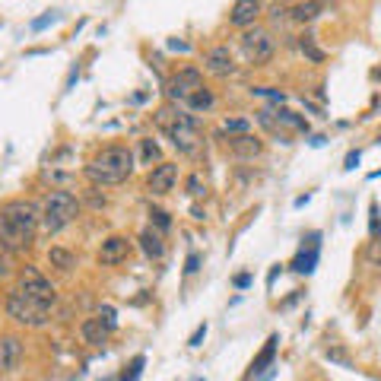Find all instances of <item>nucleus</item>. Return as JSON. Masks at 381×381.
I'll return each instance as SVG.
<instances>
[{"label": "nucleus", "instance_id": "obj_18", "mask_svg": "<svg viewBox=\"0 0 381 381\" xmlns=\"http://www.w3.org/2000/svg\"><path fill=\"white\" fill-rule=\"evenodd\" d=\"M140 248H143V254L150 260H159L165 254V241H162V235L159 232H152V229H143L140 232Z\"/></svg>", "mask_w": 381, "mask_h": 381}, {"label": "nucleus", "instance_id": "obj_28", "mask_svg": "<svg viewBox=\"0 0 381 381\" xmlns=\"http://www.w3.org/2000/svg\"><path fill=\"white\" fill-rule=\"evenodd\" d=\"M368 235L372 238H381V213H378V203H368Z\"/></svg>", "mask_w": 381, "mask_h": 381}, {"label": "nucleus", "instance_id": "obj_40", "mask_svg": "<svg viewBox=\"0 0 381 381\" xmlns=\"http://www.w3.org/2000/svg\"><path fill=\"white\" fill-rule=\"evenodd\" d=\"M248 283H251V273H238V277H235V286H238V289H245Z\"/></svg>", "mask_w": 381, "mask_h": 381}, {"label": "nucleus", "instance_id": "obj_41", "mask_svg": "<svg viewBox=\"0 0 381 381\" xmlns=\"http://www.w3.org/2000/svg\"><path fill=\"white\" fill-rule=\"evenodd\" d=\"M169 48L171 51H188V44H184V42H169Z\"/></svg>", "mask_w": 381, "mask_h": 381}, {"label": "nucleus", "instance_id": "obj_7", "mask_svg": "<svg viewBox=\"0 0 381 381\" xmlns=\"http://www.w3.org/2000/svg\"><path fill=\"white\" fill-rule=\"evenodd\" d=\"M241 51H245V57L254 64V67L267 64L273 57V38H270V32L260 29V25L245 29V35H241Z\"/></svg>", "mask_w": 381, "mask_h": 381}, {"label": "nucleus", "instance_id": "obj_6", "mask_svg": "<svg viewBox=\"0 0 381 381\" xmlns=\"http://www.w3.org/2000/svg\"><path fill=\"white\" fill-rule=\"evenodd\" d=\"M16 289L23 292V296H29L32 302L44 305V308H51V305L57 302L54 286H51L48 279H44L42 273L35 270V267H23V270H19V277H16Z\"/></svg>", "mask_w": 381, "mask_h": 381}, {"label": "nucleus", "instance_id": "obj_43", "mask_svg": "<svg viewBox=\"0 0 381 381\" xmlns=\"http://www.w3.org/2000/svg\"><path fill=\"white\" fill-rule=\"evenodd\" d=\"M194 381H203V378H194Z\"/></svg>", "mask_w": 381, "mask_h": 381}, {"label": "nucleus", "instance_id": "obj_5", "mask_svg": "<svg viewBox=\"0 0 381 381\" xmlns=\"http://www.w3.org/2000/svg\"><path fill=\"white\" fill-rule=\"evenodd\" d=\"M0 219L10 222V226L19 229V232L35 235V229L42 226V210H38L35 200L19 197V200H6L4 207H0Z\"/></svg>", "mask_w": 381, "mask_h": 381}, {"label": "nucleus", "instance_id": "obj_1", "mask_svg": "<svg viewBox=\"0 0 381 381\" xmlns=\"http://www.w3.org/2000/svg\"><path fill=\"white\" fill-rule=\"evenodd\" d=\"M156 124L162 127L165 133H169L171 146H175L181 156L197 159L203 152V133H200V127H197V121L190 118V114H184L181 108H175V102L159 108V111H156Z\"/></svg>", "mask_w": 381, "mask_h": 381}, {"label": "nucleus", "instance_id": "obj_17", "mask_svg": "<svg viewBox=\"0 0 381 381\" xmlns=\"http://www.w3.org/2000/svg\"><path fill=\"white\" fill-rule=\"evenodd\" d=\"M32 238H35V235L19 232V229H13L10 222L0 219V241H4V245L10 248V251H25V248L32 245Z\"/></svg>", "mask_w": 381, "mask_h": 381}, {"label": "nucleus", "instance_id": "obj_32", "mask_svg": "<svg viewBox=\"0 0 381 381\" xmlns=\"http://www.w3.org/2000/svg\"><path fill=\"white\" fill-rule=\"evenodd\" d=\"M324 356H327V359H330V362H340V365H343V368H349V365H353V362H349V356H346V353H343V349H340V346H330V349H327V353H324Z\"/></svg>", "mask_w": 381, "mask_h": 381}, {"label": "nucleus", "instance_id": "obj_16", "mask_svg": "<svg viewBox=\"0 0 381 381\" xmlns=\"http://www.w3.org/2000/svg\"><path fill=\"white\" fill-rule=\"evenodd\" d=\"M80 334L86 343H92V346H102V343L108 340V334H111V327H108L102 318H86V321L80 324Z\"/></svg>", "mask_w": 381, "mask_h": 381}, {"label": "nucleus", "instance_id": "obj_11", "mask_svg": "<svg viewBox=\"0 0 381 381\" xmlns=\"http://www.w3.org/2000/svg\"><path fill=\"white\" fill-rule=\"evenodd\" d=\"M260 13H264L260 0H235L232 10H229V23H232L235 29H251Z\"/></svg>", "mask_w": 381, "mask_h": 381}, {"label": "nucleus", "instance_id": "obj_34", "mask_svg": "<svg viewBox=\"0 0 381 381\" xmlns=\"http://www.w3.org/2000/svg\"><path fill=\"white\" fill-rule=\"evenodd\" d=\"M51 23H57V13H54V10H48L44 16H38L35 23H32V32H42L44 25H51Z\"/></svg>", "mask_w": 381, "mask_h": 381}, {"label": "nucleus", "instance_id": "obj_22", "mask_svg": "<svg viewBox=\"0 0 381 381\" xmlns=\"http://www.w3.org/2000/svg\"><path fill=\"white\" fill-rule=\"evenodd\" d=\"M258 124L264 127L267 133H273V137H279L283 143H289V133H283L279 131V124H277V114H273V108H260L258 111Z\"/></svg>", "mask_w": 381, "mask_h": 381}, {"label": "nucleus", "instance_id": "obj_35", "mask_svg": "<svg viewBox=\"0 0 381 381\" xmlns=\"http://www.w3.org/2000/svg\"><path fill=\"white\" fill-rule=\"evenodd\" d=\"M99 318H102V321H105L108 324V327H118V318H114V308H111V305H102V311H99Z\"/></svg>", "mask_w": 381, "mask_h": 381}, {"label": "nucleus", "instance_id": "obj_42", "mask_svg": "<svg viewBox=\"0 0 381 381\" xmlns=\"http://www.w3.org/2000/svg\"><path fill=\"white\" fill-rule=\"evenodd\" d=\"M4 273H10V260L0 258V277H4Z\"/></svg>", "mask_w": 381, "mask_h": 381}, {"label": "nucleus", "instance_id": "obj_37", "mask_svg": "<svg viewBox=\"0 0 381 381\" xmlns=\"http://www.w3.org/2000/svg\"><path fill=\"white\" fill-rule=\"evenodd\" d=\"M197 270H200V254H188V260H184V273L190 277V273H197Z\"/></svg>", "mask_w": 381, "mask_h": 381}, {"label": "nucleus", "instance_id": "obj_14", "mask_svg": "<svg viewBox=\"0 0 381 381\" xmlns=\"http://www.w3.org/2000/svg\"><path fill=\"white\" fill-rule=\"evenodd\" d=\"M23 362V340L13 334L0 337V372H13Z\"/></svg>", "mask_w": 381, "mask_h": 381}, {"label": "nucleus", "instance_id": "obj_10", "mask_svg": "<svg viewBox=\"0 0 381 381\" xmlns=\"http://www.w3.org/2000/svg\"><path fill=\"white\" fill-rule=\"evenodd\" d=\"M203 67H207V73H213V76H232L235 73L232 51H229L226 44H216V48H210L207 54H203Z\"/></svg>", "mask_w": 381, "mask_h": 381}, {"label": "nucleus", "instance_id": "obj_20", "mask_svg": "<svg viewBox=\"0 0 381 381\" xmlns=\"http://www.w3.org/2000/svg\"><path fill=\"white\" fill-rule=\"evenodd\" d=\"M277 343H279V337L273 334V337H267V343H264V349H260L258 356H254V362H251V375H260L267 365L273 362V356H277Z\"/></svg>", "mask_w": 381, "mask_h": 381}, {"label": "nucleus", "instance_id": "obj_30", "mask_svg": "<svg viewBox=\"0 0 381 381\" xmlns=\"http://www.w3.org/2000/svg\"><path fill=\"white\" fill-rule=\"evenodd\" d=\"M150 219L156 222L159 232H169V229H171V219H169V213H165V210H156V207H152V210H150Z\"/></svg>", "mask_w": 381, "mask_h": 381}, {"label": "nucleus", "instance_id": "obj_12", "mask_svg": "<svg viewBox=\"0 0 381 381\" xmlns=\"http://www.w3.org/2000/svg\"><path fill=\"white\" fill-rule=\"evenodd\" d=\"M318 254H321V232H308V248H298V254L292 258V270L296 273H311L318 264Z\"/></svg>", "mask_w": 381, "mask_h": 381}, {"label": "nucleus", "instance_id": "obj_21", "mask_svg": "<svg viewBox=\"0 0 381 381\" xmlns=\"http://www.w3.org/2000/svg\"><path fill=\"white\" fill-rule=\"evenodd\" d=\"M321 16V0H305V4L292 6V19L296 23H315Z\"/></svg>", "mask_w": 381, "mask_h": 381}, {"label": "nucleus", "instance_id": "obj_24", "mask_svg": "<svg viewBox=\"0 0 381 381\" xmlns=\"http://www.w3.org/2000/svg\"><path fill=\"white\" fill-rule=\"evenodd\" d=\"M184 105H188L190 111H207V108H213V92H210V89L203 86V89H197V92L190 95V99L184 102Z\"/></svg>", "mask_w": 381, "mask_h": 381}, {"label": "nucleus", "instance_id": "obj_19", "mask_svg": "<svg viewBox=\"0 0 381 381\" xmlns=\"http://www.w3.org/2000/svg\"><path fill=\"white\" fill-rule=\"evenodd\" d=\"M277 124H279V131H298V133H308V121L302 118V114H296V111H289V108H277Z\"/></svg>", "mask_w": 381, "mask_h": 381}, {"label": "nucleus", "instance_id": "obj_25", "mask_svg": "<svg viewBox=\"0 0 381 381\" xmlns=\"http://www.w3.org/2000/svg\"><path fill=\"white\" fill-rule=\"evenodd\" d=\"M140 159H143V165L162 162V150H159V143H152V140H140Z\"/></svg>", "mask_w": 381, "mask_h": 381}, {"label": "nucleus", "instance_id": "obj_31", "mask_svg": "<svg viewBox=\"0 0 381 381\" xmlns=\"http://www.w3.org/2000/svg\"><path fill=\"white\" fill-rule=\"evenodd\" d=\"M203 190H207V181H203V175L197 171V175L188 178V194L190 197H203Z\"/></svg>", "mask_w": 381, "mask_h": 381}, {"label": "nucleus", "instance_id": "obj_38", "mask_svg": "<svg viewBox=\"0 0 381 381\" xmlns=\"http://www.w3.org/2000/svg\"><path fill=\"white\" fill-rule=\"evenodd\" d=\"M368 260H372V264H381V241L378 238L368 245Z\"/></svg>", "mask_w": 381, "mask_h": 381}, {"label": "nucleus", "instance_id": "obj_36", "mask_svg": "<svg viewBox=\"0 0 381 381\" xmlns=\"http://www.w3.org/2000/svg\"><path fill=\"white\" fill-rule=\"evenodd\" d=\"M203 337H207V321H203V324H197V330L188 337V346H200V340H203Z\"/></svg>", "mask_w": 381, "mask_h": 381}, {"label": "nucleus", "instance_id": "obj_4", "mask_svg": "<svg viewBox=\"0 0 381 381\" xmlns=\"http://www.w3.org/2000/svg\"><path fill=\"white\" fill-rule=\"evenodd\" d=\"M4 308H6V315H10L13 321L25 324V327H44V324H48V311H51V308H44V305L32 302V298L23 296L19 289H13L10 296H6Z\"/></svg>", "mask_w": 381, "mask_h": 381}, {"label": "nucleus", "instance_id": "obj_9", "mask_svg": "<svg viewBox=\"0 0 381 381\" xmlns=\"http://www.w3.org/2000/svg\"><path fill=\"white\" fill-rule=\"evenodd\" d=\"M175 181H178V165L159 162L156 169L150 171V178H146V190H150V194H169V190L175 188Z\"/></svg>", "mask_w": 381, "mask_h": 381}, {"label": "nucleus", "instance_id": "obj_23", "mask_svg": "<svg viewBox=\"0 0 381 381\" xmlns=\"http://www.w3.org/2000/svg\"><path fill=\"white\" fill-rule=\"evenodd\" d=\"M48 264L57 267V270H70V267L76 264V258L67 251V248H51V251H48Z\"/></svg>", "mask_w": 381, "mask_h": 381}, {"label": "nucleus", "instance_id": "obj_2", "mask_svg": "<svg viewBox=\"0 0 381 381\" xmlns=\"http://www.w3.org/2000/svg\"><path fill=\"white\" fill-rule=\"evenodd\" d=\"M133 171V152L127 146H108L86 165V178L92 184H121Z\"/></svg>", "mask_w": 381, "mask_h": 381}, {"label": "nucleus", "instance_id": "obj_39", "mask_svg": "<svg viewBox=\"0 0 381 381\" xmlns=\"http://www.w3.org/2000/svg\"><path fill=\"white\" fill-rule=\"evenodd\" d=\"M359 150H353V152H349V156H346V165H343V169H356V165H359Z\"/></svg>", "mask_w": 381, "mask_h": 381}, {"label": "nucleus", "instance_id": "obj_15", "mask_svg": "<svg viewBox=\"0 0 381 381\" xmlns=\"http://www.w3.org/2000/svg\"><path fill=\"white\" fill-rule=\"evenodd\" d=\"M260 150H264V143L254 133H235V137H229V152L235 159H258Z\"/></svg>", "mask_w": 381, "mask_h": 381}, {"label": "nucleus", "instance_id": "obj_26", "mask_svg": "<svg viewBox=\"0 0 381 381\" xmlns=\"http://www.w3.org/2000/svg\"><path fill=\"white\" fill-rule=\"evenodd\" d=\"M298 48H302V54L308 57V61H315V64L324 61V51L315 44V35H302V38H298Z\"/></svg>", "mask_w": 381, "mask_h": 381}, {"label": "nucleus", "instance_id": "obj_13", "mask_svg": "<svg viewBox=\"0 0 381 381\" xmlns=\"http://www.w3.org/2000/svg\"><path fill=\"white\" fill-rule=\"evenodd\" d=\"M127 254H131V241H127L124 235H111V238H105L99 248V264L114 267V264H121V260H127Z\"/></svg>", "mask_w": 381, "mask_h": 381}, {"label": "nucleus", "instance_id": "obj_27", "mask_svg": "<svg viewBox=\"0 0 381 381\" xmlns=\"http://www.w3.org/2000/svg\"><path fill=\"white\" fill-rule=\"evenodd\" d=\"M143 365H146V356H133L131 365H127L124 375H121V381H140V375H143Z\"/></svg>", "mask_w": 381, "mask_h": 381}, {"label": "nucleus", "instance_id": "obj_29", "mask_svg": "<svg viewBox=\"0 0 381 381\" xmlns=\"http://www.w3.org/2000/svg\"><path fill=\"white\" fill-rule=\"evenodd\" d=\"M222 131L226 133H251V124H248L245 118H229L226 124H222Z\"/></svg>", "mask_w": 381, "mask_h": 381}, {"label": "nucleus", "instance_id": "obj_8", "mask_svg": "<svg viewBox=\"0 0 381 381\" xmlns=\"http://www.w3.org/2000/svg\"><path fill=\"white\" fill-rule=\"evenodd\" d=\"M197 89H203V73L197 67L178 70V73L171 76L169 83H165V92H169L171 102H188L190 95L197 92Z\"/></svg>", "mask_w": 381, "mask_h": 381}, {"label": "nucleus", "instance_id": "obj_44", "mask_svg": "<svg viewBox=\"0 0 381 381\" xmlns=\"http://www.w3.org/2000/svg\"><path fill=\"white\" fill-rule=\"evenodd\" d=\"M108 381H114V378H108Z\"/></svg>", "mask_w": 381, "mask_h": 381}, {"label": "nucleus", "instance_id": "obj_33", "mask_svg": "<svg viewBox=\"0 0 381 381\" xmlns=\"http://www.w3.org/2000/svg\"><path fill=\"white\" fill-rule=\"evenodd\" d=\"M254 95H264V99H273V102H277V105L286 99V95L279 92V89H270V86H258V89H254Z\"/></svg>", "mask_w": 381, "mask_h": 381}, {"label": "nucleus", "instance_id": "obj_3", "mask_svg": "<svg viewBox=\"0 0 381 381\" xmlns=\"http://www.w3.org/2000/svg\"><path fill=\"white\" fill-rule=\"evenodd\" d=\"M76 213H80V200L70 190H51L42 210V229L48 235L61 232V229H67L76 219Z\"/></svg>", "mask_w": 381, "mask_h": 381}]
</instances>
